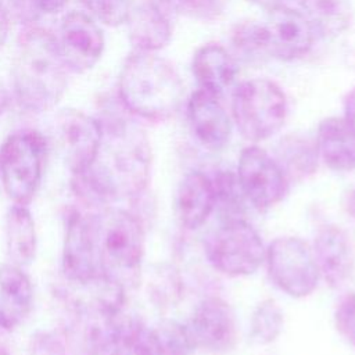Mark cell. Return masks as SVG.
Segmentation results:
<instances>
[{
    "instance_id": "d4e9b609",
    "label": "cell",
    "mask_w": 355,
    "mask_h": 355,
    "mask_svg": "<svg viewBox=\"0 0 355 355\" xmlns=\"http://www.w3.org/2000/svg\"><path fill=\"white\" fill-rule=\"evenodd\" d=\"M211 182L215 191V208H219L225 220L244 219L243 215L248 202L240 189L236 172L219 169L211 178Z\"/></svg>"
},
{
    "instance_id": "9a60e30c",
    "label": "cell",
    "mask_w": 355,
    "mask_h": 355,
    "mask_svg": "<svg viewBox=\"0 0 355 355\" xmlns=\"http://www.w3.org/2000/svg\"><path fill=\"white\" fill-rule=\"evenodd\" d=\"M176 10L172 0H139L128 17L129 40L135 50L155 53L165 47L173 32Z\"/></svg>"
},
{
    "instance_id": "603a6c76",
    "label": "cell",
    "mask_w": 355,
    "mask_h": 355,
    "mask_svg": "<svg viewBox=\"0 0 355 355\" xmlns=\"http://www.w3.org/2000/svg\"><path fill=\"white\" fill-rule=\"evenodd\" d=\"M300 4L315 36L323 40L336 39L349 25L351 0H300Z\"/></svg>"
},
{
    "instance_id": "4316f807",
    "label": "cell",
    "mask_w": 355,
    "mask_h": 355,
    "mask_svg": "<svg viewBox=\"0 0 355 355\" xmlns=\"http://www.w3.org/2000/svg\"><path fill=\"white\" fill-rule=\"evenodd\" d=\"M234 50L248 62L263 61L268 57L263 22L244 21L236 25L232 32Z\"/></svg>"
},
{
    "instance_id": "1f68e13d",
    "label": "cell",
    "mask_w": 355,
    "mask_h": 355,
    "mask_svg": "<svg viewBox=\"0 0 355 355\" xmlns=\"http://www.w3.org/2000/svg\"><path fill=\"white\" fill-rule=\"evenodd\" d=\"M26 355H68L64 341L51 331L39 330L28 341Z\"/></svg>"
},
{
    "instance_id": "7c38bea8",
    "label": "cell",
    "mask_w": 355,
    "mask_h": 355,
    "mask_svg": "<svg viewBox=\"0 0 355 355\" xmlns=\"http://www.w3.org/2000/svg\"><path fill=\"white\" fill-rule=\"evenodd\" d=\"M196 348L220 355L233 351L239 341V324L232 305L211 295L198 302L186 324Z\"/></svg>"
},
{
    "instance_id": "f1b7e54d",
    "label": "cell",
    "mask_w": 355,
    "mask_h": 355,
    "mask_svg": "<svg viewBox=\"0 0 355 355\" xmlns=\"http://www.w3.org/2000/svg\"><path fill=\"white\" fill-rule=\"evenodd\" d=\"M83 7L100 22L119 26L128 21L133 0H80Z\"/></svg>"
},
{
    "instance_id": "484cf974",
    "label": "cell",
    "mask_w": 355,
    "mask_h": 355,
    "mask_svg": "<svg viewBox=\"0 0 355 355\" xmlns=\"http://www.w3.org/2000/svg\"><path fill=\"white\" fill-rule=\"evenodd\" d=\"M284 326V313L273 298L262 300L252 311L250 320V337L255 344L273 343Z\"/></svg>"
},
{
    "instance_id": "f546056e",
    "label": "cell",
    "mask_w": 355,
    "mask_h": 355,
    "mask_svg": "<svg viewBox=\"0 0 355 355\" xmlns=\"http://www.w3.org/2000/svg\"><path fill=\"white\" fill-rule=\"evenodd\" d=\"M172 4L178 14L198 21H212L225 8L223 0H172Z\"/></svg>"
},
{
    "instance_id": "cb8c5ba5",
    "label": "cell",
    "mask_w": 355,
    "mask_h": 355,
    "mask_svg": "<svg viewBox=\"0 0 355 355\" xmlns=\"http://www.w3.org/2000/svg\"><path fill=\"white\" fill-rule=\"evenodd\" d=\"M273 158L282 168L288 183L293 180L300 182L313 175L319 162L315 141L297 133L287 135L279 141L276 157Z\"/></svg>"
},
{
    "instance_id": "7a4b0ae2",
    "label": "cell",
    "mask_w": 355,
    "mask_h": 355,
    "mask_svg": "<svg viewBox=\"0 0 355 355\" xmlns=\"http://www.w3.org/2000/svg\"><path fill=\"white\" fill-rule=\"evenodd\" d=\"M67 65L57 37L44 28L25 29L18 40L12 80L18 101L29 111L55 107L67 90Z\"/></svg>"
},
{
    "instance_id": "6da1fadb",
    "label": "cell",
    "mask_w": 355,
    "mask_h": 355,
    "mask_svg": "<svg viewBox=\"0 0 355 355\" xmlns=\"http://www.w3.org/2000/svg\"><path fill=\"white\" fill-rule=\"evenodd\" d=\"M101 126L103 140L96 161L72 175L71 182L82 202L100 209L118 198L141 196L151 175V147L143 129L121 116L108 118Z\"/></svg>"
},
{
    "instance_id": "52a82bcc",
    "label": "cell",
    "mask_w": 355,
    "mask_h": 355,
    "mask_svg": "<svg viewBox=\"0 0 355 355\" xmlns=\"http://www.w3.org/2000/svg\"><path fill=\"white\" fill-rule=\"evenodd\" d=\"M205 252L215 270L241 277L259 269L266 248L259 233L245 219H229L209 236Z\"/></svg>"
},
{
    "instance_id": "e0dca14e",
    "label": "cell",
    "mask_w": 355,
    "mask_h": 355,
    "mask_svg": "<svg viewBox=\"0 0 355 355\" xmlns=\"http://www.w3.org/2000/svg\"><path fill=\"white\" fill-rule=\"evenodd\" d=\"M319 273L331 288L341 287L354 268V250L349 236L337 225L320 227L312 247Z\"/></svg>"
},
{
    "instance_id": "9c48e42d",
    "label": "cell",
    "mask_w": 355,
    "mask_h": 355,
    "mask_svg": "<svg viewBox=\"0 0 355 355\" xmlns=\"http://www.w3.org/2000/svg\"><path fill=\"white\" fill-rule=\"evenodd\" d=\"M236 176L247 202L259 212L279 204L288 190V180L276 159L255 144L241 150Z\"/></svg>"
},
{
    "instance_id": "5bb4252c",
    "label": "cell",
    "mask_w": 355,
    "mask_h": 355,
    "mask_svg": "<svg viewBox=\"0 0 355 355\" xmlns=\"http://www.w3.org/2000/svg\"><path fill=\"white\" fill-rule=\"evenodd\" d=\"M268 12V19L263 22L268 55L280 61H293L305 55L316 36L304 14L287 6Z\"/></svg>"
},
{
    "instance_id": "44dd1931",
    "label": "cell",
    "mask_w": 355,
    "mask_h": 355,
    "mask_svg": "<svg viewBox=\"0 0 355 355\" xmlns=\"http://www.w3.org/2000/svg\"><path fill=\"white\" fill-rule=\"evenodd\" d=\"M191 72L200 89L220 97L232 86L237 67L225 47L218 43H207L196 50Z\"/></svg>"
},
{
    "instance_id": "ba28073f",
    "label": "cell",
    "mask_w": 355,
    "mask_h": 355,
    "mask_svg": "<svg viewBox=\"0 0 355 355\" xmlns=\"http://www.w3.org/2000/svg\"><path fill=\"white\" fill-rule=\"evenodd\" d=\"M268 273L273 284L293 298L311 295L320 273L312 248L295 236L276 237L265 254Z\"/></svg>"
},
{
    "instance_id": "8992f818",
    "label": "cell",
    "mask_w": 355,
    "mask_h": 355,
    "mask_svg": "<svg viewBox=\"0 0 355 355\" xmlns=\"http://www.w3.org/2000/svg\"><path fill=\"white\" fill-rule=\"evenodd\" d=\"M44 137L31 129L11 133L0 146V180L8 198L28 205L42 182Z\"/></svg>"
},
{
    "instance_id": "e575fe53",
    "label": "cell",
    "mask_w": 355,
    "mask_h": 355,
    "mask_svg": "<svg viewBox=\"0 0 355 355\" xmlns=\"http://www.w3.org/2000/svg\"><path fill=\"white\" fill-rule=\"evenodd\" d=\"M8 29H10V21H8V14L3 3L0 1V47L4 44L7 36H8Z\"/></svg>"
},
{
    "instance_id": "ac0fdd59",
    "label": "cell",
    "mask_w": 355,
    "mask_h": 355,
    "mask_svg": "<svg viewBox=\"0 0 355 355\" xmlns=\"http://www.w3.org/2000/svg\"><path fill=\"white\" fill-rule=\"evenodd\" d=\"M215 209V191L211 178L201 171L187 172L176 190V212L180 223L196 230Z\"/></svg>"
},
{
    "instance_id": "d6a6232c",
    "label": "cell",
    "mask_w": 355,
    "mask_h": 355,
    "mask_svg": "<svg viewBox=\"0 0 355 355\" xmlns=\"http://www.w3.org/2000/svg\"><path fill=\"white\" fill-rule=\"evenodd\" d=\"M37 10L47 12V14H55L58 11H61L68 0H29Z\"/></svg>"
},
{
    "instance_id": "4dcf8cb0",
    "label": "cell",
    "mask_w": 355,
    "mask_h": 355,
    "mask_svg": "<svg viewBox=\"0 0 355 355\" xmlns=\"http://www.w3.org/2000/svg\"><path fill=\"white\" fill-rule=\"evenodd\" d=\"M334 322L341 337L355 348V293L344 297L336 308Z\"/></svg>"
},
{
    "instance_id": "3957f363",
    "label": "cell",
    "mask_w": 355,
    "mask_h": 355,
    "mask_svg": "<svg viewBox=\"0 0 355 355\" xmlns=\"http://www.w3.org/2000/svg\"><path fill=\"white\" fill-rule=\"evenodd\" d=\"M118 92L129 112L147 121H165L180 107L183 82L168 60L135 50L123 62Z\"/></svg>"
},
{
    "instance_id": "836d02e7",
    "label": "cell",
    "mask_w": 355,
    "mask_h": 355,
    "mask_svg": "<svg viewBox=\"0 0 355 355\" xmlns=\"http://www.w3.org/2000/svg\"><path fill=\"white\" fill-rule=\"evenodd\" d=\"M344 118L355 130V87L345 96L344 100Z\"/></svg>"
},
{
    "instance_id": "d6986e66",
    "label": "cell",
    "mask_w": 355,
    "mask_h": 355,
    "mask_svg": "<svg viewBox=\"0 0 355 355\" xmlns=\"http://www.w3.org/2000/svg\"><path fill=\"white\" fill-rule=\"evenodd\" d=\"M319 159L334 172L355 169V130L345 118L329 116L320 121L316 133Z\"/></svg>"
},
{
    "instance_id": "f35d334b",
    "label": "cell",
    "mask_w": 355,
    "mask_h": 355,
    "mask_svg": "<svg viewBox=\"0 0 355 355\" xmlns=\"http://www.w3.org/2000/svg\"><path fill=\"white\" fill-rule=\"evenodd\" d=\"M0 355H10L7 347L3 343H0Z\"/></svg>"
},
{
    "instance_id": "8d00e7d4",
    "label": "cell",
    "mask_w": 355,
    "mask_h": 355,
    "mask_svg": "<svg viewBox=\"0 0 355 355\" xmlns=\"http://www.w3.org/2000/svg\"><path fill=\"white\" fill-rule=\"evenodd\" d=\"M250 3H254L262 8H265L266 11H270L273 8H277L280 6H286L287 0H247Z\"/></svg>"
},
{
    "instance_id": "8fae6325",
    "label": "cell",
    "mask_w": 355,
    "mask_h": 355,
    "mask_svg": "<svg viewBox=\"0 0 355 355\" xmlns=\"http://www.w3.org/2000/svg\"><path fill=\"white\" fill-rule=\"evenodd\" d=\"M55 136L62 159L72 175L90 168L101 140V122L79 110H62L55 118Z\"/></svg>"
},
{
    "instance_id": "5b68a950",
    "label": "cell",
    "mask_w": 355,
    "mask_h": 355,
    "mask_svg": "<svg viewBox=\"0 0 355 355\" xmlns=\"http://www.w3.org/2000/svg\"><path fill=\"white\" fill-rule=\"evenodd\" d=\"M232 115L244 139L254 143L266 140L276 135L286 122V94L269 79L245 80L233 92Z\"/></svg>"
},
{
    "instance_id": "277c9868",
    "label": "cell",
    "mask_w": 355,
    "mask_h": 355,
    "mask_svg": "<svg viewBox=\"0 0 355 355\" xmlns=\"http://www.w3.org/2000/svg\"><path fill=\"white\" fill-rule=\"evenodd\" d=\"M101 275L125 288L137 283L144 257L141 219L122 208L105 207L94 214Z\"/></svg>"
},
{
    "instance_id": "2e32d148",
    "label": "cell",
    "mask_w": 355,
    "mask_h": 355,
    "mask_svg": "<svg viewBox=\"0 0 355 355\" xmlns=\"http://www.w3.org/2000/svg\"><path fill=\"white\" fill-rule=\"evenodd\" d=\"M187 116L197 141L209 151H220L230 139L233 123L219 97L197 89L189 98Z\"/></svg>"
},
{
    "instance_id": "30bf717a",
    "label": "cell",
    "mask_w": 355,
    "mask_h": 355,
    "mask_svg": "<svg viewBox=\"0 0 355 355\" xmlns=\"http://www.w3.org/2000/svg\"><path fill=\"white\" fill-rule=\"evenodd\" d=\"M62 275L69 284H86L103 276L97 255L94 214L72 209L65 220Z\"/></svg>"
},
{
    "instance_id": "d590c367",
    "label": "cell",
    "mask_w": 355,
    "mask_h": 355,
    "mask_svg": "<svg viewBox=\"0 0 355 355\" xmlns=\"http://www.w3.org/2000/svg\"><path fill=\"white\" fill-rule=\"evenodd\" d=\"M344 209L355 220V187L349 189L344 196Z\"/></svg>"
},
{
    "instance_id": "4fadbf2b",
    "label": "cell",
    "mask_w": 355,
    "mask_h": 355,
    "mask_svg": "<svg viewBox=\"0 0 355 355\" xmlns=\"http://www.w3.org/2000/svg\"><path fill=\"white\" fill-rule=\"evenodd\" d=\"M57 42L67 68L73 72L92 69L105 44L100 26L82 11H71L62 18Z\"/></svg>"
},
{
    "instance_id": "ffe728a7",
    "label": "cell",
    "mask_w": 355,
    "mask_h": 355,
    "mask_svg": "<svg viewBox=\"0 0 355 355\" xmlns=\"http://www.w3.org/2000/svg\"><path fill=\"white\" fill-rule=\"evenodd\" d=\"M33 308V287L22 268L0 265V329L19 326Z\"/></svg>"
},
{
    "instance_id": "83f0119b",
    "label": "cell",
    "mask_w": 355,
    "mask_h": 355,
    "mask_svg": "<svg viewBox=\"0 0 355 355\" xmlns=\"http://www.w3.org/2000/svg\"><path fill=\"white\" fill-rule=\"evenodd\" d=\"M162 355H191L196 349L187 326L175 320H165L154 329Z\"/></svg>"
},
{
    "instance_id": "74e56055",
    "label": "cell",
    "mask_w": 355,
    "mask_h": 355,
    "mask_svg": "<svg viewBox=\"0 0 355 355\" xmlns=\"http://www.w3.org/2000/svg\"><path fill=\"white\" fill-rule=\"evenodd\" d=\"M7 104H8V96H7V92H6L4 86L0 83V115L6 110Z\"/></svg>"
},
{
    "instance_id": "7402d4cb",
    "label": "cell",
    "mask_w": 355,
    "mask_h": 355,
    "mask_svg": "<svg viewBox=\"0 0 355 355\" xmlns=\"http://www.w3.org/2000/svg\"><path fill=\"white\" fill-rule=\"evenodd\" d=\"M6 254L10 263L24 268L33 262L37 248L35 220L26 205L14 204L4 218Z\"/></svg>"
}]
</instances>
